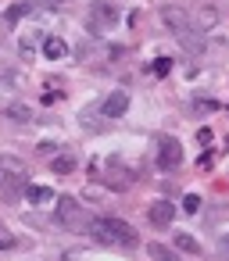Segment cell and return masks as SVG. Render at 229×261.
<instances>
[{"label": "cell", "instance_id": "1", "mask_svg": "<svg viewBox=\"0 0 229 261\" xmlns=\"http://www.w3.org/2000/svg\"><path fill=\"white\" fill-rule=\"evenodd\" d=\"M90 236L108 247H136V229L122 218H90Z\"/></svg>", "mask_w": 229, "mask_h": 261}, {"label": "cell", "instance_id": "2", "mask_svg": "<svg viewBox=\"0 0 229 261\" xmlns=\"http://www.w3.org/2000/svg\"><path fill=\"white\" fill-rule=\"evenodd\" d=\"M54 218L61 229H72V232L86 225V211L75 197H54Z\"/></svg>", "mask_w": 229, "mask_h": 261}, {"label": "cell", "instance_id": "3", "mask_svg": "<svg viewBox=\"0 0 229 261\" xmlns=\"http://www.w3.org/2000/svg\"><path fill=\"white\" fill-rule=\"evenodd\" d=\"M118 8L115 4H108V0H93L90 4V11H86V22H90V29L93 33H108V29H115L118 25Z\"/></svg>", "mask_w": 229, "mask_h": 261}, {"label": "cell", "instance_id": "4", "mask_svg": "<svg viewBox=\"0 0 229 261\" xmlns=\"http://www.w3.org/2000/svg\"><path fill=\"white\" fill-rule=\"evenodd\" d=\"M183 165V147H179V140H161L158 143V168L161 172H175Z\"/></svg>", "mask_w": 229, "mask_h": 261}, {"label": "cell", "instance_id": "5", "mask_svg": "<svg viewBox=\"0 0 229 261\" xmlns=\"http://www.w3.org/2000/svg\"><path fill=\"white\" fill-rule=\"evenodd\" d=\"M129 111V93H122V90H115L111 97H104V104H100V115L104 118H122Z\"/></svg>", "mask_w": 229, "mask_h": 261}, {"label": "cell", "instance_id": "6", "mask_svg": "<svg viewBox=\"0 0 229 261\" xmlns=\"http://www.w3.org/2000/svg\"><path fill=\"white\" fill-rule=\"evenodd\" d=\"M147 218H150V225H172V218H175V207H172V200H154L150 207H147Z\"/></svg>", "mask_w": 229, "mask_h": 261}, {"label": "cell", "instance_id": "7", "mask_svg": "<svg viewBox=\"0 0 229 261\" xmlns=\"http://www.w3.org/2000/svg\"><path fill=\"white\" fill-rule=\"evenodd\" d=\"M161 22H165L172 33H179V29H186V25H190L186 11H183V8H175V4H165V8H161Z\"/></svg>", "mask_w": 229, "mask_h": 261}, {"label": "cell", "instance_id": "8", "mask_svg": "<svg viewBox=\"0 0 229 261\" xmlns=\"http://www.w3.org/2000/svg\"><path fill=\"white\" fill-rule=\"evenodd\" d=\"M33 11H36V0H18V4H11V8L4 11V22L15 25V22H22L26 15H33Z\"/></svg>", "mask_w": 229, "mask_h": 261}, {"label": "cell", "instance_id": "9", "mask_svg": "<svg viewBox=\"0 0 229 261\" xmlns=\"http://www.w3.org/2000/svg\"><path fill=\"white\" fill-rule=\"evenodd\" d=\"M43 54H47V61H61L68 54V43L61 36H43Z\"/></svg>", "mask_w": 229, "mask_h": 261}, {"label": "cell", "instance_id": "10", "mask_svg": "<svg viewBox=\"0 0 229 261\" xmlns=\"http://www.w3.org/2000/svg\"><path fill=\"white\" fill-rule=\"evenodd\" d=\"M50 172H54V175H72V172H75V158H72V154H58V158L50 161Z\"/></svg>", "mask_w": 229, "mask_h": 261}, {"label": "cell", "instance_id": "11", "mask_svg": "<svg viewBox=\"0 0 229 261\" xmlns=\"http://www.w3.org/2000/svg\"><path fill=\"white\" fill-rule=\"evenodd\" d=\"M26 197H29L33 204H50V200H54V190H50V186H26Z\"/></svg>", "mask_w": 229, "mask_h": 261}, {"label": "cell", "instance_id": "12", "mask_svg": "<svg viewBox=\"0 0 229 261\" xmlns=\"http://www.w3.org/2000/svg\"><path fill=\"white\" fill-rule=\"evenodd\" d=\"M147 257H150V261H179L165 243H147Z\"/></svg>", "mask_w": 229, "mask_h": 261}, {"label": "cell", "instance_id": "13", "mask_svg": "<svg viewBox=\"0 0 229 261\" xmlns=\"http://www.w3.org/2000/svg\"><path fill=\"white\" fill-rule=\"evenodd\" d=\"M193 22H197V33H208V29H211V25H215V22H218V15H215V11H211V8H200V11H197V18H193Z\"/></svg>", "mask_w": 229, "mask_h": 261}, {"label": "cell", "instance_id": "14", "mask_svg": "<svg viewBox=\"0 0 229 261\" xmlns=\"http://www.w3.org/2000/svg\"><path fill=\"white\" fill-rule=\"evenodd\" d=\"M175 247H179V250H186V254H197V250H200V243H197L190 232H175Z\"/></svg>", "mask_w": 229, "mask_h": 261}, {"label": "cell", "instance_id": "15", "mask_svg": "<svg viewBox=\"0 0 229 261\" xmlns=\"http://www.w3.org/2000/svg\"><path fill=\"white\" fill-rule=\"evenodd\" d=\"M8 115H11V118H15V122H29V118H33V115H29V108H26V104H11V108H8Z\"/></svg>", "mask_w": 229, "mask_h": 261}, {"label": "cell", "instance_id": "16", "mask_svg": "<svg viewBox=\"0 0 229 261\" xmlns=\"http://www.w3.org/2000/svg\"><path fill=\"white\" fill-rule=\"evenodd\" d=\"M183 211H190V215H197V211H200V197H197V193H190V197L183 200Z\"/></svg>", "mask_w": 229, "mask_h": 261}, {"label": "cell", "instance_id": "17", "mask_svg": "<svg viewBox=\"0 0 229 261\" xmlns=\"http://www.w3.org/2000/svg\"><path fill=\"white\" fill-rule=\"evenodd\" d=\"M168 68H172L168 58H158V61H154V75H168Z\"/></svg>", "mask_w": 229, "mask_h": 261}, {"label": "cell", "instance_id": "18", "mask_svg": "<svg viewBox=\"0 0 229 261\" xmlns=\"http://www.w3.org/2000/svg\"><path fill=\"white\" fill-rule=\"evenodd\" d=\"M11 243H15V236H11V232H8V229H4V225H0V247H4V250H8V247H11Z\"/></svg>", "mask_w": 229, "mask_h": 261}, {"label": "cell", "instance_id": "19", "mask_svg": "<svg viewBox=\"0 0 229 261\" xmlns=\"http://www.w3.org/2000/svg\"><path fill=\"white\" fill-rule=\"evenodd\" d=\"M197 143H211V129H197Z\"/></svg>", "mask_w": 229, "mask_h": 261}]
</instances>
